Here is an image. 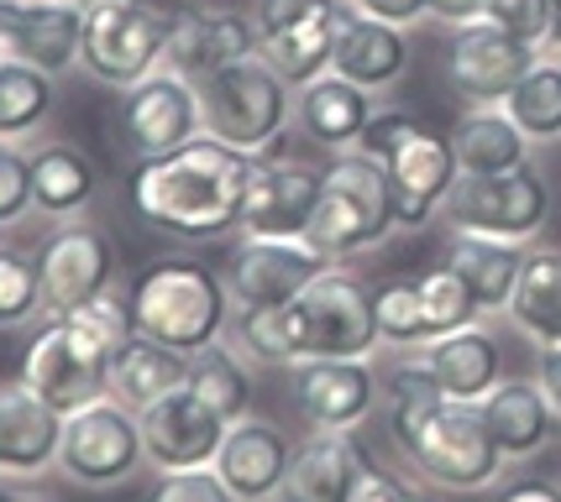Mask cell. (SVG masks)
Segmentation results:
<instances>
[{
    "mask_svg": "<svg viewBox=\"0 0 561 502\" xmlns=\"http://www.w3.org/2000/svg\"><path fill=\"white\" fill-rule=\"evenodd\" d=\"M247 178H252L247 152L216 137H195L163 157H142L126 194L147 231L173 241H220L242 231Z\"/></svg>",
    "mask_w": 561,
    "mask_h": 502,
    "instance_id": "6da1fadb",
    "label": "cell"
},
{
    "mask_svg": "<svg viewBox=\"0 0 561 502\" xmlns=\"http://www.w3.org/2000/svg\"><path fill=\"white\" fill-rule=\"evenodd\" d=\"M389 434L399 455L440 492H489L504 477V460L489 419L478 404L457 398H420V404L389 408Z\"/></svg>",
    "mask_w": 561,
    "mask_h": 502,
    "instance_id": "7a4b0ae2",
    "label": "cell"
},
{
    "mask_svg": "<svg viewBox=\"0 0 561 502\" xmlns=\"http://www.w3.org/2000/svg\"><path fill=\"white\" fill-rule=\"evenodd\" d=\"M126 304L137 319V335L173 346L184 357H195L205 346H216L231 330V288L210 262L199 257H152L131 272Z\"/></svg>",
    "mask_w": 561,
    "mask_h": 502,
    "instance_id": "3957f363",
    "label": "cell"
},
{
    "mask_svg": "<svg viewBox=\"0 0 561 502\" xmlns=\"http://www.w3.org/2000/svg\"><path fill=\"white\" fill-rule=\"evenodd\" d=\"M393 231H399V205H393L389 167L367 157L363 147L331 152L316 220H310L305 241L316 252H325L331 262H342V257H357L367 246H383Z\"/></svg>",
    "mask_w": 561,
    "mask_h": 502,
    "instance_id": "277c9868",
    "label": "cell"
},
{
    "mask_svg": "<svg viewBox=\"0 0 561 502\" xmlns=\"http://www.w3.org/2000/svg\"><path fill=\"white\" fill-rule=\"evenodd\" d=\"M199 110H205V137L237 147L247 157H263L289 131L294 90L273 73L263 52H252L242 63L199 79Z\"/></svg>",
    "mask_w": 561,
    "mask_h": 502,
    "instance_id": "5b68a950",
    "label": "cell"
},
{
    "mask_svg": "<svg viewBox=\"0 0 561 502\" xmlns=\"http://www.w3.org/2000/svg\"><path fill=\"white\" fill-rule=\"evenodd\" d=\"M173 11L147 0H84V52L79 69L105 90H131L137 79L163 69Z\"/></svg>",
    "mask_w": 561,
    "mask_h": 502,
    "instance_id": "8992f818",
    "label": "cell"
},
{
    "mask_svg": "<svg viewBox=\"0 0 561 502\" xmlns=\"http://www.w3.org/2000/svg\"><path fill=\"white\" fill-rule=\"evenodd\" d=\"M440 215L451 220V231L525 246L551 220V184H546V173L536 163H519L510 173H462L446 194Z\"/></svg>",
    "mask_w": 561,
    "mask_h": 502,
    "instance_id": "52a82bcc",
    "label": "cell"
},
{
    "mask_svg": "<svg viewBox=\"0 0 561 502\" xmlns=\"http://www.w3.org/2000/svg\"><path fill=\"white\" fill-rule=\"evenodd\" d=\"M294 335H299V361L310 357H336V361H373L378 340V319H373V288L357 272L325 267L316 283L289 304Z\"/></svg>",
    "mask_w": 561,
    "mask_h": 502,
    "instance_id": "ba28073f",
    "label": "cell"
},
{
    "mask_svg": "<svg viewBox=\"0 0 561 502\" xmlns=\"http://www.w3.org/2000/svg\"><path fill=\"white\" fill-rule=\"evenodd\" d=\"M142 466H147L142 419H137V408H126L122 398H100V404L79 408V413L64 419L58 471H64L73 487L111 492V487H126Z\"/></svg>",
    "mask_w": 561,
    "mask_h": 502,
    "instance_id": "9c48e42d",
    "label": "cell"
},
{
    "mask_svg": "<svg viewBox=\"0 0 561 502\" xmlns=\"http://www.w3.org/2000/svg\"><path fill=\"white\" fill-rule=\"evenodd\" d=\"M111 366L116 361L105 351H95L90 340H79L64 314H43V325L32 330V340L22 351V377L16 383L32 398H43L53 413L69 419L79 408L111 398Z\"/></svg>",
    "mask_w": 561,
    "mask_h": 502,
    "instance_id": "30bf717a",
    "label": "cell"
},
{
    "mask_svg": "<svg viewBox=\"0 0 561 502\" xmlns=\"http://www.w3.org/2000/svg\"><path fill=\"white\" fill-rule=\"evenodd\" d=\"M37 278H43V314H69L111 293L116 246L95 220H58L48 241L37 246Z\"/></svg>",
    "mask_w": 561,
    "mask_h": 502,
    "instance_id": "8fae6325",
    "label": "cell"
},
{
    "mask_svg": "<svg viewBox=\"0 0 561 502\" xmlns=\"http://www.w3.org/2000/svg\"><path fill=\"white\" fill-rule=\"evenodd\" d=\"M205 137V110H199V84L173 73L169 63L158 73L137 79L122 90V142L142 157H163L173 147Z\"/></svg>",
    "mask_w": 561,
    "mask_h": 502,
    "instance_id": "7c38bea8",
    "label": "cell"
},
{
    "mask_svg": "<svg viewBox=\"0 0 561 502\" xmlns=\"http://www.w3.org/2000/svg\"><path fill=\"white\" fill-rule=\"evenodd\" d=\"M320 184L325 167H310L299 157H252V178H247V205H242V236H284L305 241L310 220L320 205Z\"/></svg>",
    "mask_w": 561,
    "mask_h": 502,
    "instance_id": "4fadbf2b",
    "label": "cell"
},
{
    "mask_svg": "<svg viewBox=\"0 0 561 502\" xmlns=\"http://www.w3.org/2000/svg\"><path fill=\"white\" fill-rule=\"evenodd\" d=\"M540 48L510 37L504 26L472 22L451 26V48H446V84L467 100V105H504L510 90L536 69Z\"/></svg>",
    "mask_w": 561,
    "mask_h": 502,
    "instance_id": "5bb4252c",
    "label": "cell"
},
{
    "mask_svg": "<svg viewBox=\"0 0 561 502\" xmlns=\"http://www.w3.org/2000/svg\"><path fill=\"white\" fill-rule=\"evenodd\" d=\"M325 267H336V262L325 252H316L310 241L242 236V246L231 252V267H226V288H231L237 310H252V304H294Z\"/></svg>",
    "mask_w": 561,
    "mask_h": 502,
    "instance_id": "9a60e30c",
    "label": "cell"
},
{
    "mask_svg": "<svg viewBox=\"0 0 561 502\" xmlns=\"http://www.w3.org/2000/svg\"><path fill=\"white\" fill-rule=\"evenodd\" d=\"M289 393H294V408L316 430H357V424H367V413L378 408L383 383H378L373 361L310 357L289 366Z\"/></svg>",
    "mask_w": 561,
    "mask_h": 502,
    "instance_id": "2e32d148",
    "label": "cell"
},
{
    "mask_svg": "<svg viewBox=\"0 0 561 502\" xmlns=\"http://www.w3.org/2000/svg\"><path fill=\"white\" fill-rule=\"evenodd\" d=\"M137 419H142L147 466H158V471H199V466H216L220 440L231 430V419H220L216 408L205 404V398H195L190 387L158 398V404L142 408Z\"/></svg>",
    "mask_w": 561,
    "mask_h": 502,
    "instance_id": "e0dca14e",
    "label": "cell"
},
{
    "mask_svg": "<svg viewBox=\"0 0 561 502\" xmlns=\"http://www.w3.org/2000/svg\"><path fill=\"white\" fill-rule=\"evenodd\" d=\"M383 167H389L393 205H399V231H425V225L440 215L451 184L462 178V163H457V152H451V137L431 131L425 120L383 157Z\"/></svg>",
    "mask_w": 561,
    "mask_h": 502,
    "instance_id": "ac0fdd59",
    "label": "cell"
},
{
    "mask_svg": "<svg viewBox=\"0 0 561 502\" xmlns=\"http://www.w3.org/2000/svg\"><path fill=\"white\" fill-rule=\"evenodd\" d=\"M257 48H263V37H257L252 16L231 11V5H184L169 22V58L163 63L199 84V79L252 58Z\"/></svg>",
    "mask_w": 561,
    "mask_h": 502,
    "instance_id": "d6986e66",
    "label": "cell"
},
{
    "mask_svg": "<svg viewBox=\"0 0 561 502\" xmlns=\"http://www.w3.org/2000/svg\"><path fill=\"white\" fill-rule=\"evenodd\" d=\"M367 477V455L352 430H316L289 455V471L273 502H352Z\"/></svg>",
    "mask_w": 561,
    "mask_h": 502,
    "instance_id": "ffe728a7",
    "label": "cell"
},
{
    "mask_svg": "<svg viewBox=\"0 0 561 502\" xmlns=\"http://www.w3.org/2000/svg\"><path fill=\"white\" fill-rule=\"evenodd\" d=\"M289 434L268 424V419H237L226 440H220L216 455V477L237 492V502H273L278 487H284V471H289Z\"/></svg>",
    "mask_w": 561,
    "mask_h": 502,
    "instance_id": "44dd1931",
    "label": "cell"
},
{
    "mask_svg": "<svg viewBox=\"0 0 561 502\" xmlns=\"http://www.w3.org/2000/svg\"><path fill=\"white\" fill-rule=\"evenodd\" d=\"M5 58H22L43 73L79 69L84 52V5H53V0H16V16L0 37Z\"/></svg>",
    "mask_w": 561,
    "mask_h": 502,
    "instance_id": "7402d4cb",
    "label": "cell"
},
{
    "mask_svg": "<svg viewBox=\"0 0 561 502\" xmlns=\"http://www.w3.org/2000/svg\"><path fill=\"white\" fill-rule=\"evenodd\" d=\"M58 445H64V413H53L22 383L0 387V477H43L58 466Z\"/></svg>",
    "mask_w": 561,
    "mask_h": 502,
    "instance_id": "603a6c76",
    "label": "cell"
},
{
    "mask_svg": "<svg viewBox=\"0 0 561 502\" xmlns=\"http://www.w3.org/2000/svg\"><path fill=\"white\" fill-rule=\"evenodd\" d=\"M373 110H378V105H373V90L352 84L342 73H320V79H310V84L299 90V100H294L299 131L316 147H325V152H352V147L363 142Z\"/></svg>",
    "mask_w": 561,
    "mask_h": 502,
    "instance_id": "cb8c5ba5",
    "label": "cell"
},
{
    "mask_svg": "<svg viewBox=\"0 0 561 502\" xmlns=\"http://www.w3.org/2000/svg\"><path fill=\"white\" fill-rule=\"evenodd\" d=\"M331 73H342L363 90H389L410 73V37L404 26H389L378 16H363V11H346L342 32H336V58H331Z\"/></svg>",
    "mask_w": 561,
    "mask_h": 502,
    "instance_id": "d4e9b609",
    "label": "cell"
},
{
    "mask_svg": "<svg viewBox=\"0 0 561 502\" xmlns=\"http://www.w3.org/2000/svg\"><path fill=\"white\" fill-rule=\"evenodd\" d=\"M425 366L436 372V383L446 398L457 404H483L493 387L504 383V351L493 330L483 325H467V330H451L425 346Z\"/></svg>",
    "mask_w": 561,
    "mask_h": 502,
    "instance_id": "484cf974",
    "label": "cell"
},
{
    "mask_svg": "<svg viewBox=\"0 0 561 502\" xmlns=\"http://www.w3.org/2000/svg\"><path fill=\"white\" fill-rule=\"evenodd\" d=\"M478 408H483L493 440H499V451L510 455V460L540 455L546 440H551V430L561 424L551 398H546V387H540L536 377H504Z\"/></svg>",
    "mask_w": 561,
    "mask_h": 502,
    "instance_id": "4316f807",
    "label": "cell"
},
{
    "mask_svg": "<svg viewBox=\"0 0 561 502\" xmlns=\"http://www.w3.org/2000/svg\"><path fill=\"white\" fill-rule=\"evenodd\" d=\"M100 194V167L84 147L43 142L32 152V205L48 220H79Z\"/></svg>",
    "mask_w": 561,
    "mask_h": 502,
    "instance_id": "83f0119b",
    "label": "cell"
},
{
    "mask_svg": "<svg viewBox=\"0 0 561 502\" xmlns=\"http://www.w3.org/2000/svg\"><path fill=\"white\" fill-rule=\"evenodd\" d=\"M514 330L536 340V351L561 346V246H525V267L514 283L510 310Z\"/></svg>",
    "mask_w": 561,
    "mask_h": 502,
    "instance_id": "f1b7e54d",
    "label": "cell"
},
{
    "mask_svg": "<svg viewBox=\"0 0 561 502\" xmlns=\"http://www.w3.org/2000/svg\"><path fill=\"white\" fill-rule=\"evenodd\" d=\"M451 152L462 173H510L530 163V137L514 126L504 105H467L451 126Z\"/></svg>",
    "mask_w": 561,
    "mask_h": 502,
    "instance_id": "f546056e",
    "label": "cell"
},
{
    "mask_svg": "<svg viewBox=\"0 0 561 502\" xmlns=\"http://www.w3.org/2000/svg\"><path fill=\"white\" fill-rule=\"evenodd\" d=\"M184 383H190V357L173 351V346L147 340V335H137L122 357H116V366H111V398H122V404L137 408V413L152 408L158 398L179 393Z\"/></svg>",
    "mask_w": 561,
    "mask_h": 502,
    "instance_id": "4dcf8cb0",
    "label": "cell"
},
{
    "mask_svg": "<svg viewBox=\"0 0 561 502\" xmlns=\"http://www.w3.org/2000/svg\"><path fill=\"white\" fill-rule=\"evenodd\" d=\"M451 267L467 278L472 299L483 304V314L510 310L514 283H519V267H525V246L519 241H499V236H451Z\"/></svg>",
    "mask_w": 561,
    "mask_h": 502,
    "instance_id": "1f68e13d",
    "label": "cell"
},
{
    "mask_svg": "<svg viewBox=\"0 0 561 502\" xmlns=\"http://www.w3.org/2000/svg\"><path fill=\"white\" fill-rule=\"evenodd\" d=\"M346 11L352 5H342V11H331V16H316V22L305 26H289V32H278V37H263V58L273 63V73L289 84V90H305L310 79H320V73H331V58H336V32H342Z\"/></svg>",
    "mask_w": 561,
    "mask_h": 502,
    "instance_id": "d6a6232c",
    "label": "cell"
},
{
    "mask_svg": "<svg viewBox=\"0 0 561 502\" xmlns=\"http://www.w3.org/2000/svg\"><path fill=\"white\" fill-rule=\"evenodd\" d=\"M58 105V79L0 52V142H26Z\"/></svg>",
    "mask_w": 561,
    "mask_h": 502,
    "instance_id": "836d02e7",
    "label": "cell"
},
{
    "mask_svg": "<svg viewBox=\"0 0 561 502\" xmlns=\"http://www.w3.org/2000/svg\"><path fill=\"white\" fill-rule=\"evenodd\" d=\"M190 393L195 398H205V404L216 408L220 419H247L252 413V377H247L242 357L226 346V340H216V346H205V351H195L190 357Z\"/></svg>",
    "mask_w": 561,
    "mask_h": 502,
    "instance_id": "e575fe53",
    "label": "cell"
},
{
    "mask_svg": "<svg viewBox=\"0 0 561 502\" xmlns=\"http://www.w3.org/2000/svg\"><path fill=\"white\" fill-rule=\"evenodd\" d=\"M231 340L237 351L252 357L257 366H284L289 372L299 361V335H294L289 304H252V310L231 314Z\"/></svg>",
    "mask_w": 561,
    "mask_h": 502,
    "instance_id": "d590c367",
    "label": "cell"
},
{
    "mask_svg": "<svg viewBox=\"0 0 561 502\" xmlns=\"http://www.w3.org/2000/svg\"><path fill=\"white\" fill-rule=\"evenodd\" d=\"M504 110H510L514 126H519L530 142H557L561 137V63L536 58V69L510 90Z\"/></svg>",
    "mask_w": 561,
    "mask_h": 502,
    "instance_id": "8d00e7d4",
    "label": "cell"
},
{
    "mask_svg": "<svg viewBox=\"0 0 561 502\" xmlns=\"http://www.w3.org/2000/svg\"><path fill=\"white\" fill-rule=\"evenodd\" d=\"M420 310H425V335H431V340H440V335L478 325L483 304L472 299V288H467L462 272L446 262V267L420 272Z\"/></svg>",
    "mask_w": 561,
    "mask_h": 502,
    "instance_id": "74e56055",
    "label": "cell"
},
{
    "mask_svg": "<svg viewBox=\"0 0 561 502\" xmlns=\"http://www.w3.org/2000/svg\"><path fill=\"white\" fill-rule=\"evenodd\" d=\"M373 319L383 346H431L425 310H420V278H389L373 288Z\"/></svg>",
    "mask_w": 561,
    "mask_h": 502,
    "instance_id": "f35d334b",
    "label": "cell"
},
{
    "mask_svg": "<svg viewBox=\"0 0 561 502\" xmlns=\"http://www.w3.org/2000/svg\"><path fill=\"white\" fill-rule=\"evenodd\" d=\"M69 319V330L79 335V340H90L95 351H105V357L116 361L137 340V319H131V304H126V293H100V299H90V304H79V310L64 314Z\"/></svg>",
    "mask_w": 561,
    "mask_h": 502,
    "instance_id": "ab89813d",
    "label": "cell"
},
{
    "mask_svg": "<svg viewBox=\"0 0 561 502\" xmlns=\"http://www.w3.org/2000/svg\"><path fill=\"white\" fill-rule=\"evenodd\" d=\"M43 314V278H37V252L0 246V330L32 325Z\"/></svg>",
    "mask_w": 561,
    "mask_h": 502,
    "instance_id": "60d3db41",
    "label": "cell"
},
{
    "mask_svg": "<svg viewBox=\"0 0 561 502\" xmlns=\"http://www.w3.org/2000/svg\"><path fill=\"white\" fill-rule=\"evenodd\" d=\"M32 210V157L16 142H0V231H16Z\"/></svg>",
    "mask_w": 561,
    "mask_h": 502,
    "instance_id": "b9f144b4",
    "label": "cell"
},
{
    "mask_svg": "<svg viewBox=\"0 0 561 502\" xmlns=\"http://www.w3.org/2000/svg\"><path fill=\"white\" fill-rule=\"evenodd\" d=\"M483 22L504 26L510 37L530 43V48H546L551 43V26H557V5L551 0H489V16Z\"/></svg>",
    "mask_w": 561,
    "mask_h": 502,
    "instance_id": "7bdbcfd3",
    "label": "cell"
},
{
    "mask_svg": "<svg viewBox=\"0 0 561 502\" xmlns=\"http://www.w3.org/2000/svg\"><path fill=\"white\" fill-rule=\"evenodd\" d=\"M147 502H237V492L216 477V466H199V471H158Z\"/></svg>",
    "mask_w": 561,
    "mask_h": 502,
    "instance_id": "ee69618b",
    "label": "cell"
},
{
    "mask_svg": "<svg viewBox=\"0 0 561 502\" xmlns=\"http://www.w3.org/2000/svg\"><path fill=\"white\" fill-rule=\"evenodd\" d=\"M331 11H342V0H252L257 37H278V32L316 22V16H331Z\"/></svg>",
    "mask_w": 561,
    "mask_h": 502,
    "instance_id": "f6af8a7d",
    "label": "cell"
},
{
    "mask_svg": "<svg viewBox=\"0 0 561 502\" xmlns=\"http://www.w3.org/2000/svg\"><path fill=\"white\" fill-rule=\"evenodd\" d=\"M420 120L410 116V110H373V120H367V131H363V152L367 157H378V163H383V157H389L393 147L404 142V137H410V131H415Z\"/></svg>",
    "mask_w": 561,
    "mask_h": 502,
    "instance_id": "bcb514c9",
    "label": "cell"
},
{
    "mask_svg": "<svg viewBox=\"0 0 561 502\" xmlns=\"http://www.w3.org/2000/svg\"><path fill=\"white\" fill-rule=\"evenodd\" d=\"M352 502H436L425 487L415 481H404L399 471H383V466H367L363 487H357V498Z\"/></svg>",
    "mask_w": 561,
    "mask_h": 502,
    "instance_id": "7dc6e473",
    "label": "cell"
},
{
    "mask_svg": "<svg viewBox=\"0 0 561 502\" xmlns=\"http://www.w3.org/2000/svg\"><path fill=\"white\" fill-rule=\"evenodd\" d=\"M346 5L363 11V16H378V22H389V26L425 22V0H346Z\"/></svg>",
    "mask_w": 561,
    "mask_h": 502,
    "instance_id": "c3c4849f",
    "label": "cell"
},
{
    "mask_svg": "<svg viewBox=\"0 0 561 502\" xmlns=\"http://www.w3.org/2000/svg\"><path fill=\"white\" fill-rule=\"evenodd\" d=\"M425 16L440 26H472L489 16V0H425Z\"/></svg>",
    "mask_w": 561,
    "mask_h": 502,
    "instance_id": "681fc988",
    "label": "cell"
},
{
    "mask_svg": "<svg viewBox=\"0 0 561 502\" xmlns=\"http://www.w3.org/2000/svg\"><path fill=\"white\" fill-rule=\"evenodd\" d=\"M536 383L546 387V398H551V408H557V419H561V346H557V351H540Z\"/></svg>",
    "mask_w": 561,
    "mask_h": 502,
    "instance_id": "f907efd6",
    "label": "cell"
},
{
    "mask_svg": "<svg viewBox=\"0 0 561 502\" xmlns=\"http://www.w3.org/2000/svg\"><path fill=\"white\" fill-rule=\"evenodd\" d=\"M499 502H561V487L557 481H514Z\"/></svg>",
    "mask_w": 561,
    "mask_h": 502,
    "instance_id": "816d5d0a",
    "label": "cell"
},
{
    "mask_svg": "<svg viewBox=\"0 0 561 502\" xmlns=\"http://www.w3.org/2000/svg\"><path fill=\"white\" fill-rule=\"evenodd\" d=\"M0 502H53L43 492H26V487H11V481H0Z\"/></svg>",
    "mask_w": 561,
    "mask_h": 502,
    "instance_id": "f5cc1de1",
    "label": "cell"
},
{
    "mask_svg": "<svg viewBox=\"0 0 561 502\" xmlns=\"http://www.w3.org/2000/svg\"><path fill=\"white\" fill-rule=\"evenodd\" d=\"M11 16H16V0H0V37H5V26H11Z\"/></svg>",
    "mask_w": 561,
    "mask_h": 502,
    "instance_id": "db71d44e",
    "label": "cell"
},
{
    "mask_svg": "<svg viewBox=\"0 0 561 502\" xmlns=\"http://www.w3.org/2000/svg\"><path fill=\"white\" fill-rule=\"evenodd\" d=\"M546 48H561V11H557V26H551V43Z\"/></svg>",
    "mask_w": 561,
    "mask_h": 502,
    "instance_id": "11a10c76",
    "label": "cell"
},
{
    "mask_svg": "<svg viewBox=\"0 0 561 502\" xmlns=\"http://www.w3.org/2000/svg\"><path fill=\"white\" fill-rule=\"evenodd\" d=\"M53 5H84V0H53Z\"/></svg>",
    "mask_w": 561,
    "mask_h": 502,
    "instance_id": "9f6ffc18",
    "label": "cell"
},
{
    "mask_svg": "<svg viewBox=\"0 0 561 502\" xmlns=\"http://www.w3.org/2000/svg\"><path fill=\"white\" fill-rule=\"evenodd\" d=\"M551 5H557V11H561V0H551Z\"/></svg>",
    "mask_w": 561,
    "mask_h": 502,
    "instance_id": "6f0895ef",
    "label": "cell"
},
{
    "mask_svg": "<svg viewBox=\"0 0 561 502\" xmlns=\"http://www.w3.org/2000/svg\"><path fill=\"white\" fill-rule=\"evenodd\" d=\"M557 487H561V477H557Z\"/></svg>",
    "mask_w": 561,
    "mask_h": 502,
    "instance_id": "680465c9",
    "label": "cell"
}]
</instances>
